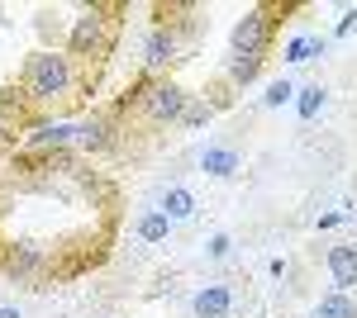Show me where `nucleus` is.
Instances as JSON below:
<instances>
[{"label": "nucleus", "mask_w": 357, "mask_h": 318, "mask_svg": "<svg viewBox=\"0 0 357 318\" xmlns=\"http://www.w3.org/2000/svg\"><path fill=\"white\" fill-rule=\"evenodd\" d=\"M210 114H215V109L205 105V100H191V105H186V114H181V124H176V129H200V124H210Z\"/></svg>", "instance_id": "a211bd4d"}, {"label": "nucleus", "mask_w": 357, "mask_h": 318, "mask_svg": "<svg viewBox=\"0 0 357 318\" xmlns=\"http://www.w3.org/2000/svg\"><path fill=\"white\" fill-rule=\"evenodd\" d=\"M0 318H24L20 309H10V304H0Z\"/></svg>", "instance_id": "4be33fe9"}, {"label": "nucleus", "mask_w": 357, "mask_h": 318, "mask_svg": "<svg viewBox=\"0 0 357 318\" xmlns=\"http://www.w3.org/2000/svg\"><path fill=\"white\" fill-rule=\"evenodd\" d=\"M291 95H296V86H291V81H272V86H267V95H262V105L281 109V105H291Z\"/></svg>", "instance_id": "f3484780"}, {"label": "nucleus", "mask_w": 357, "mask_h": 318, "mask_svg": "<svg viewBox=\"0 0 357 318\" xmlns=\"http://www.w3.org/2000/svg\"><path fill=\"white\" fill-rule=\"evenodd\" d=\"M0 133H5V114H0Z\"/></svg>", "instance_id": "5701e85b"}, {"label": "nucleus", "mask_w": 357, "mask_h": 318, "mask_svg": "<svg viewBox=\"0 0 357 318\" xmlns=\"http://www.w3.org/2000/svg\"><path fill=\"white\" fill-rule=\"evenodd\" d=\"M329 276H333V290H353L357 285V247H329Z\"/></svg>", "instance_id": "39448f33"}, {"label": "nucleus", "mask_w": 357, "mask_h": 318, "mask_svg": "<svg viewBox=\"0 0 357 318\" xmlns=\"http://www.w3.org/2000/svg\"><path fill=\"white\" fill-rule=\"evenodd\" d=\"M33 266H38V252H33V247H24V252L10 262V271H33Z\"/></svg>", "instance_id": "aec40b11"}, {"label": "nucleus", "mask_w": 357, "mask_h": 318, "mask_svg": "<svg viewBox=\"0 0 357 318\" xmlns=\"http://www.w3.org/2000/svg\"><path fill=\"white\" fill-rule=\"evenodd\" d=\"M167 233H172V218H167L162 209H148L138 218V242H162Z\"/></svg>", "instance_id": "f8f14e48"}, {"label": "nucleus", "mask_w": 357, "mask_h": 318, "mask_svg": "<svg viewBox=\"0 0 357 318\" xmlns=\"http://www.w3.org/2000/svg\"><path fill=\"white\" fill-rule=\"evenodd\" d=\"M267 38H272V15L262 5H252L243 19L234 24V57H262Z\"/></svg>", "instance_id": "f03ea898"}, {"label": "nucleus", "mask_w": 357, "mask_h": 318, "mask_svg": "<svg viewBox=\"0 0 357 318\" xmlns=\"http://www.w3.org/2000/svg\"><path fill=\"white\" fill-rule=\"evenodd\" d=\"M257 67H262V57H234L229 62V81L234 86H248V81L257 77Z\"/></svg>", "instance_id": "dca6fc26"}, {"label": "nucleus", "mask_w": 357, "mask_h": 318, "mask_svg": "<svg viewBox=\"0 0 357 318\" xmlns=\"http://www.w3.org/2000/svg\"><path fill=\"white\" fill-rule=\"evenodd\" d=\"M357 29V10H343V19H338V33H353Z\"/></svg>", "instance_id": "412c9836"}, {"label": "nucleus", "mask_w": 357, "mask_h": 318, "mask_svg": "<svg viewBox=\"0 0 357 318\" xmlns=\"http://www.w3.org/2000/svg\"><path fill=\"white\" fill-rule=\"evenodd\" d=\"M172 57H176V33L172 29H153L148 43H143V62L148 67H167Z\"/></svg>", "instance_id": "0eeeda50"}, {"label": "nucleus", "mask_w": 357, "mask_h": 318, "mask_svg": "<svg viewBox=\"0 0 357 318\" xmlns=\"http://www.w3.org/2000/svg\"><path fill=\"white\" fill-rule=\"evenodd\" d=\"M105 138H110V129H105V119H86V124H77V143L82 148H105Z\"/></svg>", "instance_id": "ddd939ff"}, {"label": "nucleus", "mask_w": 357, "mask_h": 318, "mask_svg": "<svg viewBox=\"0 0 357 318\" xmlns=\"http://www.w3.org/2000/svg\"><path fill=\"white\" fill-rule=\"evenodd\" d=\"M162 214L172 218V223L191 218V214H195V195H191V190H181V186H172V190L162 195Z\"/></svg>", "instance_id": "9b49d317"}, {"label": "nucleus", "mask_w": 357, "mask_h": 318, "mask_svg": "<svg viewBox=\"0 0 357 318\" xmlns=\"http://www.w3.org/2000/svg\"><path fill=\"white\" fill-rule=\"evenodd\" d=\"M205 252H210V257H215V262H224V257H229V252H234V242H229V233H215V238H210V247H205Z\"/></svg>", "instance_id": "6ab92c4d"}, {"label": "nucleus", "mask_w": 357, "mask_h": 318, "mask_svg": "<svg viewBox=\"0 0 357 318\" xmlns=\"http://www.w3.org/2000/svg\"><path fill=\"white\" fill-rule=\"evenodd\" d=\"M186 105H191V95L181 86H143V109L153 124H181Z\"/></svg>", "instance_id": "7ed1b4c3"}, {"label": "nucleus", "mask_w": 357, "mask_h": 318, "mask_svg": "<svg viewBox=\"0 0 357 318\" xmlns=\"http://www.w3.org/2000/svg\"><path fill=\"white\" fill-rule=\"evenodd\" d=\"M105 43V10H86L72 24V53H96Z\"/></svg>", "instance_id": "20e7f679"}, {"label": "nucleus", "mask_w": 357, "mask_h": 318, "mask_svg": "<svg viewBox=\"0 0 357 318\" xmlns=\"http://www.w3.org/2000/svg\"><path fill=\"white\" fill-rule=\"evenodd\" d=\"M29 143L33 148H67V143H77V124H33Z\"/></svg>", "instance_id": "6e6552de"}, {"label": "nucleus", "mask_w": 357, "mask_h": 318, "mask_svg": "<svg viewBox=\"0 0 357 318\" xmlns=\"http://www.w3.org/2000/svg\"><path fill=\"white\" fill-rule=\"evenodd\" d=\"M24 90H29V100H38V105L62 100V95L72 90V57H62V53H38V57H29Z\"/></svg>", "instance_id": "f257e3e1"}, {"label": "nucleus", "mask_w": 357, "mask_h": 318, "mask_svg": "<svg viewBox=\"0 0 357 318\" xmlns=\"http://www.w3.org/2000/svg\"><path fill=\"white\" fill-rule=\"evenodd\" d=\"M324 95H329L324 86H305V90H301V100H296V109H301V119H314V114L324 109Z\"/></svg>", "instance_id": "2eb2a0df"}, {"label": "nucleus", "mask_w": 357, "mask_h": 318, "mask_svg": "<svg viewBox=\"0 0 357 318\" xmlns=\"http://www.w3.org/2000/svg\"><path fill=\"white\" fill-rule=\"evenodd\" d=\"M314 318H357V299L343 290H329L319 304H314Z\"/></svg>", "instance_id": "9d476101"}, {"label": "nucleus", "mask_w": 357, "mask_h": 318, "mask_svg": "<svg viewBox=\"0 0 357 318\" xmlns=\"http://www.w3.org/2000/svg\"><path fill=\"white\" fill-rule=\"evenodd\" d=\"M200 171L224 181V176L238 171V152H234V148H205V152H200Z\"/></svg>", "instance_id": "1a4fd4ad"}, {"label": "nucleus", "mask_w": 357, "mask_h": 318, "mask_svg": "<svg viewBox=\"0 0 357 318\" xmlns=\"http://www.w3.org/2000/svg\"><path fill=\"white\" fill-rule=\"evenodd\" d=\"M191 309L200 318H224L229 309H234V290H229V285H205V290H195Z\"/></svg>", "instance_id": "423d86ee"}, {"label": "nucleus", "mask_w": 357, "mask_h": 318, "mask_svg": "<svg viewBox=\"0 0 357 318\" xmlns=\"http://www.w3.org/2000/svg\"><path fill=\"white\" fill-rule=\"evenodd\" d=\"M324 38H291V48H286V62H310V57H324Z\"/></svg>", "instance_id": "4468645a"}]
</instances>
